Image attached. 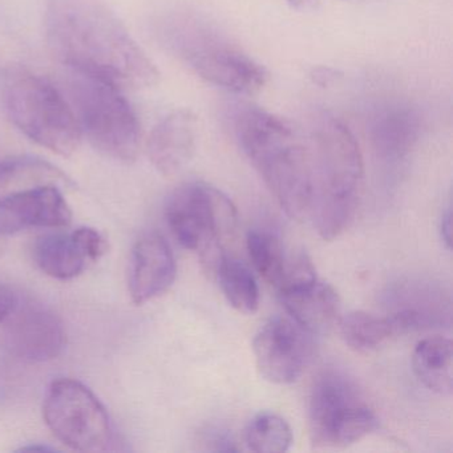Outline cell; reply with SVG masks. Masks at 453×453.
Masks as SVG:
<instances>
[{
    "label": "cell",
    "instance_id": "obj_5",
    "mask_svg": "<svg viewBox=\"0 0 453 453\" xmlns=\"http://www.w3.org/2000/svg\"><path fill=\"white\" fill-rule=\"evenodd\" d=\"M0 96L7 118L31 142L65 157L78 150L83 134L73 105L43 76L10 67Z\"/></svg>",
    "mask_w": 453,
    "mask_h": 453
},
{
    "label": "cell",
    "instance_id": "obj_3",
    "mask_svg": "<svg viewBox=\"0 0 453 453\" xmlns=\"http://www.w3.org/2000/svg\"><path fill=\"white\" fill-rule=\"evenodd\" d=\"M315 145L314 200L311 213L317 232L333 241L354 221L362 190V152L349 127L328 112L312 119Z\"/></svg>",
    "mask_w": 453,
    "mask_h": 453
},
{
    "label": "cell",
    "instance_id": "obj_30",
    "mask_svg": "<svg viewBox=\"0 0 453 453\" xmlns=\"http://www.w3.org/2000/svg\"><path fill=\"white\" fill-rule=\"evenodd\" d=\"M4 250H6V242H4V234L0 233V257L4 256Z\"/></svg>",
    "mask_w": 453,
    "mask_h": 453
},
{
    "label": "cell",
    "instance_id": "obj_17",
    "mask_svg": "<svg viewBox=\"0 0 453 453\" xmlns=\"http://www.w3.org/2000/svg\"><path fill=\"white\" fill-rule=\"evenodd\" d=\"M428 323L426 315L415 309H404L388 317H378L365 311H352L342 317V336L346 344L359 352L380 346L391 336L418 330Z\"/></svg>",
    "mask_w": 453,
    "mask_h": 453
},
{
    "label": "cell",
    "instance_id": "obj_21",
    "mask_svg": "<svg viewBox=\"0 0 453 453\" xmlns=\"http://www.w3.org/2000/svg\"><path fill=\"white\" fill-rule=\"evenodd\" d=\"M214 274L219 278V288L233 309L242 314H254L258 310V283L245 262L224 254Z\"/></svg>",
    "mask_w": 453,
    "mask_h": 453
},
{
    "label": "cell",
    "instance_id": "obj_9",
    "mask_svg": "<svg viewBox=\"0 0 453 453\" xmlns=\"http://www.w3.org/2000/svg\"><path fill=\"white\" fill-rule=\"evenodd\" d=\"M44 420L71 449L102 452L112 440L110 416L96 395L73 379L54 380L47 391Z\"/></svg>",
    "mask_w": 453,
    "mask_h": 453
},
{
    "label": "cell",
    "instance_id": "obj_10",
    "mask_svg": "<svg viewBox=\"0 0 453 453\" xmlns=\"http://www.w3.org/2000/svg\"><path fill=\"white\" fill-rule=\"evenodd\" d=\"M259 373L270 383L291 384L301 378L312 354L311 334L291 318L267 320L253 341Z\"/></svg>",
    "mask_w": 453,
    "mask_h": 453
},
{
    "label": "cell",
    "instance_id": "obj_15",
    "mask_svg": "<svg viewBox=\"0 0 453 453\" xmlns=\"http://www.w3.org/2000/svg\"><path fill=\"white\" fill-rule=\"evenodd\" d=\"M197 118L189 110H177L158 121L150 132L147 150L152 165L163 176L181 172L196 150Z\"/></svg>",
    "mask_w": 453,
    "mask_h": 453
},
{
    "label": "cell",
    "instance_id": "obj_1",
    "mask_svg": "<svg viewBox=\"0 0 453 453\" xmlns=\"http://www.w3.org/2000/svg\"><path fill=\"white\" fill-rule=\"evenodd\" d=\"M44 33L52 55L70 71L120 89L160 81L155 63L103 0H46Z\"/></svg>",
    "mask_w": 453,
    "mask_h": 453
},
{
    "label": "cell",
    "instance_id": "obj_18",
    "mask_svg": "<svg viewBox=\"0 0 453 453\" xmlns=\"http://www.w3.org/2000/svg\"><path fill=\"white\" fill-rule=\"evenodd\" d=\"M416 378L429 389L442 396L453 391L452 342L444 336H431L416 344L412 355Z\"/></svg>",
    "mask_w": 453,
    "mask_h": 453
},
{
    "label": "cell",
    "instance_id": "obj_16",
    "mask_svg": "<svg viewBox=\"0 0 453 453\" xmlns=\"http://www.w3.org/2000/svg\"><path fill=\"white\" fill-rule=\"evenodd\" d=\"M291 319L311 335L330 333L342 319V302L333 286L314 280L280 293Z\"/></svg>",
    "mask_w": 453,
    "mask_h": 453
},
{
    "label": "cell",
    "instance_id": "obj_28",
    "mask_svg": "<svg viewBox=\"0 0 453 453\" xmlns=\"http://www.w3.org/2000/svg\"><path fill=\"white\" fill-rule=\"evenodd\" d=\"M440 232H441L442 242L445 243L448 250H449L450 245H452V206H450V203H448L444 213H442Z\"/></svg>",
    "mask_w": 453,
    "mask_h": 453
},
{
    "label": "cell",
    "instance_id": "obj_22",
    "mask_svg": "<svg viewBox=\"0 0 453 453\" xmlns=\"http://www.w3.org/2000/svg\"><path fill=\"white\" fill-rule=\"evenodd\" d=\"M58 182H67L65 174L39 158H14L0 165V198L36 185Z\"/></svg>",
    "mask_w": 453,
    "mask_h": 453
},
{
    "label": "cell",
    "instance_id": "obj_27",
    "mask_svg": "<svg viewBox=\"0 0 453 453\" xmlns=\"http://www.w3.org/2000/svg\"><path fill=\"white\" fill-rule=\"evenodd\" d=\"M341 78L342 73L335 68L331 67H317L310 73V79H311L312 83L322 87V88L333 86Z\"/></svg>",
    "mask_w": 453,
    "mask_h": 453
},
{
    "label": "cell",
    "instance_id": "obj_19",
    "mask_svg": "<svg viewBox=\"0 0 453 453\" xmlns=\"http://www.w3.org/2000/svg\"><path fill=\"white\" fill-rule=\"evenodd\" d=\"M34 259L42 272L55 280H68L86 269L87 257L71 234H47L36 240Z\"/></svg>",
    "mask_w": 453,
    "mask_h": 453
},
{
    "label": "cell",
    "instance_id": "obj_2",
    "mask_svg": "<svg viewBox=\"0 0 453 453\" xmlns=\"http://www.w3.org/2000/svg\"><path fill=\"white\" fill-rule=\"evenodd\" d=\"M241 150L288 217L303 219L314 200V165L293 127L262 108H241L234 116Z\"/></svg>",
    "mask_w": 453,
    "mask_h": 453
},
{
    "label": "cell",
    "instance_id": "obj_24",
    "mask_svg": "<svg viewBox=\"0 0 453 453\" xmlns=\"http://www.w3.org/2000/svg\"><path fill=\"white\" fill-rule=\"evenodd\" d=\"M73 235L88 261H97L107 251V241L96 229L79 227L73 233Z\"/></svg>",
    "mask_w": 453,
    "mask_h": 453
},
{
    "label": "cell",
    "instance_id": "obj_12",
    "mask_svg": "<svg viewBox=\"0 0 453 453\" xmlns=\"http://www.w3.org/2000/svg\"><path fill=\"white\" fill-rule=\"evenodd\" d=\"M73 221L57 184L36 185L0 198V233L15 234L31 227H65Z\"/></svg>",
    "mask_w": 453,
    "mask_h": 453
},
{
    "label": "cell",
    "instance_id": "obj_11",
    "mask_svg": "<svg viewBox=\"0 0 453 453\" xmlns=\"http://www.w3.org/2000/svg\"><path fill=\"white\" fill-rule=\"evenodd\" d=\"M2 326L4 346L25 362H49L65 349L62 320L51 309L31 299L22 302L19 298Z\"/></svg>",
    "mask_w": 453,
    "mask_h": 453
},
{
    "label": "cell",
    "instance_id": "obj_8",
    "mask_svg": "<svg viewBox=\"0 0 453 453\" xmlns=\"http://www.w3.org/2000/svg\"><path fill=\"white\" fill-rule=\"evenodd\" d=\"M379 428L373 411L354 384L336 371H326L310 394L309 432L315 448H346Z\"/></svg>",
    "mask_w": 453,
    "mask_h": 453
},
{
    "label": "cell",
    "instance_id": "obj_26",
    "mask_svg": "<svg viewBox=\"0 0 453 453\" xmlns=\"http://www.w3.org/2000/svg\"><path fill=\"white\" fill-rule=\"evenodd\" d=\"M19 296L9 286L0 283V325L7 319L17 306Z\"/></svg>",
    "mask_w": 453,
    "mask_h": 453
},
{
    "label": "cell",
    "instance_id": "obj_23",
    "mask_svg": "<svg viewBox=\"0 0 453 453\" xmlns=\"http://www.w3.org/2000/svg\"><path fill=\"white\" fill-rule=\"evenodd\" d=\"M245 444L257 453L288 452L293 444V432L282 416L261 412L249 421Z\"/></svg>",
    "mask_w": 453,
    "mask_h": 453
},
{
    "label": "cell",
    "instance_id": "obj_6",
    "mask_svg": "<svg viewBox=\"0 0 453 453\" xmlns=\"http://www.w3.org/2000/svg\"><path fill=\"white\" fill-rule=\"evenodd\" d=\"M68 89L81 134L113 160H136L142 132L136 113L120 88L94 76L70 71Z\"/></svg>",
    "mask_w": 453,
    "mask_h": 453
},
{
    "label": "cell",
    "instance_id": "obj_7",
    "mask_svg": "<svg viewBox=\"0 0 453 453\" xmlns=\"http://www.w3.org/2000/svg\"><path fill=\"white\" fill-rule=\"evenodd\" d=\"M165 217L177 242L188 250L198 251L214 273L225 254V243L237 232L238 214L230 198L211 185L190 182L172 193Z\"/></svg>",
    "mask_w": 453,
    "mask_h": 453
},
{
    "label": "cell",
    "instance_id": "obj_25",
    "mask_svg": "<svg viewBox=\"0 0 453 453\" xmlns=\"http://www.w3.org/2000/svg\"><path fill=\"white\" fill-rule=\"evenodd\" d=\"M201 442L206 445V449L214 452H237L235 444L230 432L219 428H208L201 434Z\"/></svg>",
    "mask_w": 453,
    "mask_h": 453
},
{
    "label": "cell",
    "instance_id": "obj_29",
    "mask_svg": "<svg viewBox=\"0 0 453 453\" xmlns=\"http://www.w3.org/2000/svg\"><path fill=\"white\" fill-rule=\"evenodd\" d=\"M288 4H290V6L296 7V9H303V7L311 4L312 0H288Z\"/></svg>",
    "mask_w": 453,
    "mask_h": 453
},
{
    "label": "cell",
    "instance_id": "obj_13",
    "mask_svg": "<svg viewBox=\"0 0 453 453\" xmlns=\"http://www.w3.org/2000/svg\"><path fill=\"white\" fill-rule=\"evenodd\" d=\"M173 251L165 238L150 233L137 241L132 251L129 294L134 304H144L168 291L176 280Z\"/></svg>",
    "mask_w": 453,
    "mask_h": 453
},
{
    "label": "cell",
    "instance_id": "obj_14",
    "mask_svg": "<svg viewBox=\"0 0 453 453\" xmlns=\"http://www.w3.org/2000/svg\"><path fill=\"white\" fill-rule=\"evenodd\" d=\"M421 131L420 112L402 103L380 105L368 119L371 144L387 164L403 163L420 139Z\"/></svg>",
    "mask_w": 453,
    "mask_h": 453
},
{
    "label": "cell",
    "instance_id": "obj_4",
    "mask_svg": "<svg viewBox=\"0 0 453 453\" xmlns=\"http://www.w3.org/2000/svg\"><path fill=\"white\" fill-rule=\"evenodd\" d=\"M156 31L174 57L213 86L241 95L257 94L266 86V70L197 15H166Z\"/></svg>",
    "mask_w": 453,
    "mask_h": 453
},
{
    "label": "cell",
    "instance_id": "obj_20",
    "mask_svg": "<svg viewBox=\"0 0 453 453\" xmlns=\"http://www.w3.org/2000/svg\"><path fill=\"white\" fill-rule=\"evenodd\" d=\"M246 245L254 269L280 291L288 280L296 256L286 254L280 238L267 230H250Z\"/></svg>",
    "mask_w": 453,
    "mask_h": 453
}]
</instances>
